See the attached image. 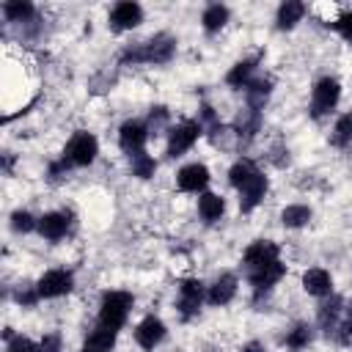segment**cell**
<instances>
[{"label":"cell","mask_w":352,"mask_h":352,"mask_svg":"<svg viewBox=\"0 0 352 352\" xmlns=\"http://www.w3.org/2000/svg\"><path fill=\"white\" fill-rule=\"evenodd\" d=\"M242 352H264V344L250 341V344H245V349H242Z\"/></svg>","instance_id":"obj_36"},{"label":"cell","mask_w":352,"mask_h":352,"mask_svg":"<svg viewBox=\"0 0 352 352\" xmlns=\"http://www.w3.org/2000/svg\"><path fill=\"white\" fill-rule=\"evenodd\" d=\"M3 14H6L8 22H25V19L33 16V6L25 3V0H11V3L3 6Z\"/></svg>","instance_id":"obj_26"},{"label":"cell","mask_w":352,"mask_h":352,"mask_svg":"<svg viewBox=\"0 0 352 352\" xmlns=\"http://www.w3.org/2000/svg\"><path fill=\"white\" fill-rule=\"evenodd\" d=\"M129 308H132V294L129 292H107L102 297V305H99V324L118 333L121 324L126 322Z\"/></svg>","instance_id":"obj_2"},{"label":"cell","mask_w":352,"mask_h":352,"mask_svg":"<svg viewBox=\"0 0 352 352\" xmlns=\"http://www.w3.org/2000/svg\"><path fill=\"white\" fill-rule=\"evenodd\" d=\"M341 99V85L336 77H322L314 85V96H311V113L314 116H324L330 113Z\"/></svg>","instance_id":"obj_4"},{"label":"cell","mask_w":352,"mask_h":352,"mask_svg":"<svg viewBox=\"0 0 352 352\" xmlns=\"http://www.w3.org/2000/svg\"><path fill=\"white\" fill-rule=\"evenodd\" d=\"M308 341H311V327H308V324H297V327L286 336V346H289V349H302V346H308Z\"/></svg>","instance_id":"obj_29"},{"label":"cell","mask_w":352,"mask_h":352,"mask_svg":"<svg viewBox=\"0 0 352 352\" xmlns=\"http://www.w3.org/2000/svg\"><path fill=\"white\" fill-rule=\"evenodd\" d=\"M198 212H201V217H204V220L214 223V220H220V217H223L226 204H223V198H220V195H214V192H204V195H201V201H198Z\"/></svg>","instance_id":"obj_19"},{"label":"cell","mask_w":352,"mask_h":352,"mask_svg":"<svg viewBox=\"0 0 352 352\" xmlns=\"http://www.w3.org/2000/svg\"><path fill=\"white\" fill-rule=\"evenodd\" d=\"M245 91H248L250 110H258V107H264V102L270 96V80H250V85Z\"/></svg>","instance_id":"obj_23"},{"label":"cell","mask_w":352,"mask_h":352,"mask_svg":"<svg viewBox=\"0 0 352 352\" xmlns=\"http://www.w3.org/2000/svg\"><path fill=\"white\" fill-rule=\"evenodd\" d=\"M69 231V214L66 212H47L41 220H38V234L50 242H58L63 239Z\"/></svg>","instance_id":"obj_14"},{"label":"cell","mask_w":352,"mask_h":352,"mask_svg":"<svg viewBox=\"0 0 352 352\" xmlns=\"http://www.w3.org/2000/svg\"><path fill=\"white\" fill-rule=\"evenodd\" d=\"M264 192H267V176L264 173H253L242 187H239V206H242V212H250L253 206H258L261 204V198H264Z\"/></svg>","instance_id":"obj_11"},{"label":"cell","mask_w":352,"mask_h":352,"mask_svg":"<svg viewBox=\"0 0 352 352\" xmlns=\"http://www.w3.org/2000/svg\"><path fill=\"white\" fill-rule=\"evenodd\" d=\"M99 154V143L91 132H77L69 143H66V151H63V160L69 165H91Z\"/></svg>","instance_id":"obj_3"},{"label":"cell","mask_w":352,"mask_h":352,"mask_svg":"<svg viewBox=\"0 0 352 352\" xmlns=\"http://www.w3.org/2000/svg\"><path fill=\"white\" fill-rule=\"evenodd\" d=\"M275 258H278V245L270 242V239H258V242H253V245L245 250V264H248V270L261 267V264H270V261H275Z\"/></svg>","instance_id":"obj_15"},{"label":"cell","mask_w":352,"mask_h":352,"mask_svg":"<svg viewBox=\"0 0 352 352\" xmlns=\"http://www.w3.org/2000/svg\"><path fill=\"white\" fill-rule=\"evenodd\" d=\"M72 272H66V270H50V272H44L41 278H38V283H36V294L38 297H63V294H69L72 292Z\"/></svg>","instance_id":"obj_6"},{"label":"cell","mask_w":352,"mask_h":352,"mask_svg":"<svg viewBox=\"0 0 352 352\" xmlns=\"http://www.w3.org/2000/svg\"><path fill=\"white\" fill-rule=\"evenodd\" d=\"M11 228H14V231H22V234H28V231L38 228V223L33 220V214H30V212L19 209V212H14V214H11Z\"/></svg>","instance_id":"obj_30"},{"label":"cell","mask_w":352,"mask_h":352,"mask_svg":"<svg viewBox=\"0 0 352 352\" xmlns=\"http://www.w3.org/2000/svg\"><path fill=\"white\" fill-rule=\"evenodd\" d=\"M302 14H305V6H302V3H297V0L283 3V6L278 8V28H283V30L294 28V25L302 19Z\"/></svg>","instance_id":"obj_20"},{"label":"cell","mask_w":352,"mask_h":352,"mask_svg":"<svg viewBox=\"0 0 352 352\" xmlns=\"http://www.w3.org/2000/svg\"><path fill=\"white\" fill-rule=\"evenodd\" d=\"M140 19H143V8L138 3H129V0L113 6V11H110L113 30H132V28L140 25Z\"/></svg>","instance_id":"obj_9"},{"label":"cell","mask_w":352,"mask_h":352,"mask_svg":"<svg viewBox=\"0 0 352 352\" xmlns=\"http://www.w3.org/2000/svg\"><path fill=\"white\" fill-rule=\"evenodd\" d=\"M201 138V121H182L170 129L168 135V154L170 157H182L187 148H192V143Z\"/></svg>","instance_id":"obj_5"},{"label":"cell","mask_w":352,"mask_h":352,"mask_svg":"<svg viewBox=\"0 0 352 352\" xmlns=\"http://www.w3.org/2000/svg\"><path fill=\"white\" fill-rule=\"evenodd\" d=\"M176 184H179V190H184V192H198V190H204V187L209 184V168L201 165V162L184 165V168L179 170V176H176Z\"/></svg>","instance_id":"obj_10"},{"label":"cell","mask_w":352,"mask_h":352,"mask_svg":"<svg viewBox=\"0 0 352 352\" xmlns=\"http://www.w3.org/2000/svg\"><path fill=\"white\" fill-rule=\"evenodd\" d=\"M173 50H176V38L168 36V33H160V36L143 41L138 50H129L124 55V60H132V63H140V60H146V63H168Z\"/></svg>","instance_id":"obj_1"},{"label":"cell","mask_w":352,"mask_h":352,"mask_svg":"<svg viewBox=\"0 0 352 352\" xmlns=\"http://www.w3.org/2000/svg\"><path fill=\"white\" fill-rule=\"evenodd\" d=\"M165 121H168V110H165V107H157V113H151V118H148V129L157 132Z\"/></svg>","instance_id":"obj_34"},{"label":"cell","mask_w":352,"mask_h":352,"mask_svg":"<svg viewBox=\"0 0 352 352\" xmlns=\"http://www.w3.org/2000/svg\"><path fill=\"white\" fill-rule=\"evenodd\" d=\"M146 138H148V126L140 124V121H126V124L118 129V143H121V148H124L129 157H135V154L143 151Z\"/></svg>","instance_id":"obj_7"},{"label":"cell","mask_w":352,"mask_h":352,"mask_svg":"<svg viewBox=\"0 0 352 352\" xmlns=\"http://www.w3.org/2000/svg\"><path fill=\"white\" fill-rule=\"evenodd\" d=\"M280 278H283V264H280V258H275V261H270V264H261V267L248 270V280H250V286H253L256 292L270 289V286H272V283H278Z\"/></svg>","instance_id":"obj_12"},{"label":"cell","mask_w":352,"mask_h":352,"mask_svg":"<svg viewBox=\"0 0 352 352\" xmlns=\"http://www.w3.org/2000/svg\"><path fill=\"white\" fill-rule=\"evenodd\" d=\"M253 69H256L253 60H239V63L226 74V82H228L231 88H248V85H250V74H253Z\"/></svg>","instance_id":"obj_21"},{"label":"cell","mask_w":352,"mask_h":352,"mask_svg":"<svg viewBox=\"0 0 352 352\" xmlns=\"http://www.w3.org/2000/svg\"><path fill=\"white\" fill-rule=\"evenodd\" d=\"M280 220H283L286 228H300V226H305L311 220V209L302 206V204H292V206H286L280 212Z\"/></svg>","instance_id":"obj_22"},{"label":"cell","mask_w":352,"mask_h":352,"mask_svg":"<svg viewBox=\"0 0 352 352\" xmlns=\"http://www.w3.org/2000/svg\"><path fill=\"white\" fill-rule=\"evenodd\" d=\"M162 338H165V324H162V319H157V316H146V319L138 324V330H135V341H138L143 349H154Z\"/></svg>","instance_id":"obj_13"},{"label":"cell","mask_w":352,"mask_h":352,"mask_svg":"<svg viewBox=\"0 0 352 352\" xmlns=\"http://www.w3.org/2000/svg\"><path fill=\"white\" fill-rule=\"evenodd\" d=\"M333 28H336L346 41H352V11H349V14H344L338 22H333Z\"/></svg>","instance_id":"obj_33"},{"label":"cell","mask_w":352,"mask_h":352,"mask_svg":"<svg viewBox=\"0 0 352 352\" xmlns=\"http://www.w3.org/2000/svg\"><path fill=\"white\" fill-rule=\"evenodd\" d=\"M302 289H305L308 294H314V297H324V294H330V289H333V278H330L327 270L314 267V270H308V272L302 275Z\"/></svg>","instance_id":"obj_16"},{"label":"cell","mask_w":352,"mask_h":352,"mask_svg":"<svg viewBox=\"0 0 352 352\" xmlns=\"http://www.w3.org/2000/svg\"><path fill=\"white\" fill-rule=\"evenodd\" d=\"M201 22H204V28H206L209 33H214V30H220V28L228 22V8H226V6H209V8L204 11Z\"/></svg>","instance_id":"obj_24"},{"label":"cell","mask_w":352,"mask_h":352,"mask_svg":"<svg viewBox=\"0 0 352 352\" xmlns=\"http://www.w3.org/2000/svg\"><path fill=\"white\" fill-rule=\"evenodd\" d=\"M338 311H341V300H333V302L322 305V311H319V322H322L324 327H336V322H338Z\"/></svg>","instance_id":"obj_31"},{"label":"cell","mask_w":352,"mask_h":352,"mask_svg":"<svg viewBox=\"0 0 352 352\" xmlns=\"http://www.w3.org/2000/svg\"><path fill=\"white\" fill-rule=\"evenodd\" d=\"M113 346H116V330L99 324V327L85 338L82 352H110Z\"/></svg>","instance_id":"obj_18"},{"label":"cell","mask_w":352,"mask_h":352,"mask_svg":"<svg viewBox=\"0 0 352 352\" xmlns=\"http://www.w3.org/2000/svg\"><path fill=\"white\" fill-rule=\"evenodd\" d=\"M58 349H60V338H58L55 333L44 336V341H41V352H58Z\"/></svg>","instance_id":"obj_35"},{"label":"cell","mask_w":352,"mask_h":352,"mask_svg":"<svg viewBox=\"0 0 352 352\" xmlns=\"http://www.w3.org/2000/svg\"><path fill=\"white\" fill-rule=\"evenodd\" d=\"M201 300H204V283L195 280V278L182 280V286H179V311H182L184 319H190L192 314H198Z\"/></svg>","instance_id":"obj_8"},{"label":"cell","mask_w":352,"mask_h":352,"mask_svg":"<svg viewBox=\"0 0 352 352\" xmlns=\"http://www.w3.org/2000/svg\"><path fill=\"white\" fill-rule=\"evenodd\" d=\"M154 170H157V162H154V157H148L146 151H140V154L132 157V173H135V176L148 179V176H154Z\"/></svg>","instance_id":"obj_27"},{"label":"cell","mask_w":352,"mask_h":352,"mask_svg":"<svg viewBox=\"0 0 352 352\" xmlns=\"http://www.w3.org/2000/svg\"><path fill=\"white\" fill-rule=\"evenodd\" d=\"M8 352H41V346H36L30 338H22V336H16V338H11V344H8Z\"/></svg>","instance_id":"obj_32"},{"label":"cell","mask_w":352,"mask_h":352,"mask_svg":"<svg viewBox=\"0 0 352 352\" xmlns=\"http://www.w3.org/2000/svg\"><path fill=\"white\" fill-rule=\"evenodd\" d=\"M352 143V113H344L333 126V146L344 148Z\"/></svg>","instance_id":"obj_25"},{"label":"cell","mask_w":352,"mask_h":352,"mask_svg":"<svg viewBox=\"0 0 352 352\" xmlns=\"http://www.w3.org/2000/svg\"><path fill=\"white\" fill-rule=\"evenodd\" d=\"M253 173H256V168H253L248 160H239L236 165H231V170H228V182H231V184L239 190V187H242V184H245V182H248Z\"/></svg>","instance_id":"obj_28"},{"label":"cell","mask_w":352,"mask_h":352,"mask_svg":"<svg viewBox=\"0 0 352 352\" xmlns=\"http://www.w3.org/2000/svg\"><path fill=\"white\" fill-rule=\"evenodd\" d=\"M234 294H236V278L234 275H220L214 280V286L209 289V302L212 305H226V302L234 300Z\"/></svg>","instance_id":"obj_17"}]
</instances>
